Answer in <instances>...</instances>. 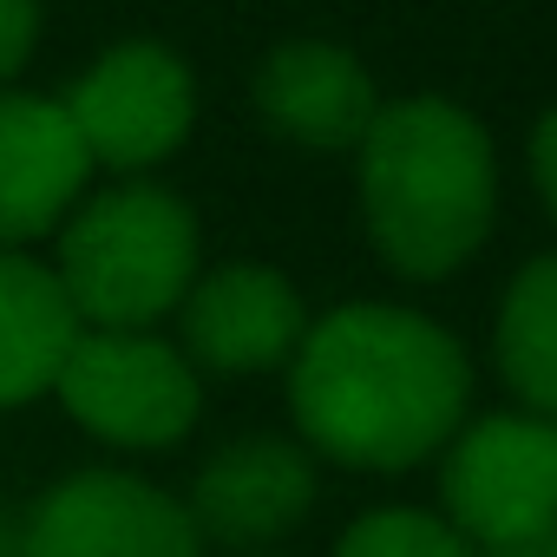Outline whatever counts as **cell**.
I'll list each match as a JSON object with an SVG mask.
<instances>
[{
	"instance_id": "6da1fadb",
	"label": "cell",
	"mask_w": 557,
	"mask_h": 557,
	"mask_svg": "<svg viewBox=\"0 0 557 557\" xmlns=\"http://www.w3.org/2000/svg\"><path fill=\"white\" fill-rule=\"evenodd\" d=\"M296 440L348 472H413L472 420V361L446 322L407 302L309 315L289 355Z\"/></svg>"
},
{
	"instance_id": "7a4b0ae2",
	"label": "cell",
	"mask_w": 557,
	"mask_h": 557,
	"mask_svg": "<svg viewBox=\"0 0 557 557\" xmlns=\"http://www.w3.org/2000/svg\"><path fill=\"white\" fill-rule=\"evenodd\" d=\"M355 197L374 256L400 283L459 275L498 223V151L453 99H387L355 145Z\"/></svg>"
},
{
	"instance_id": "3957f363",
	"label": "cell",
	"mask_w": 557,
	"mask_h": 557,
	"mask_svg": "<svg viewBox=\"0 0 557 557\" xmlns=\"http://www.w3.org/2000/svg\"><path fill=\"white\" fill-rule=\"evenodd\" d=\"M203 269L197 210L158 177L92 184L53 230V275L79 329H158Z\"/></svg>"
},
{
	"instance_id": "277c9868",
	"label": "cell",
	"mask_w": 557,
	"mask_h": 557,
	"mask_svg": "<svg viewBox=\"0 0 557 557\" xmlns=\"http://www.w3.org/2000/svg\"><path fill=\"white\" fill-rule=\"evenodd\" d=\"M47 400L112 453H171L203 413V374L158 329H79Z\"/></svg>"
},
{
	"instance_id": "5b68a950",
	"label": "cell",
	"mask_w": 557,
	"mask_h": 557,
	"mask_svg": "<svg viewBox=\"0 0 557 557\" xmlns=\"http://www.w3.org/2000/svg\"><path fill=\"white\" fill-rule=\"evenodd\" d=\"M440 518L479 557H518L557 531V420L472 413L440 453Z\"/></svg>"
},
{
	"instance_id": "8992f818",
	"label": "cell",
	"mask_w": 557,
	"mask_h": 557,
	"mask_svg": "<svg viewBox=\"0 0 557 557\" xmlns=\"http://www.w3.org/2000/svg\"><path fill=\"white\" fill-rule=\"evenodd\" d=\"M60 106L92 158V177H151L197 125V73L164 40H119L60 92Z\"/></svg>"
},
{
	"instance_id": "52a82bcc",
	"label": "cell",
	"mask_w": 557,
	"mask_h": 557,
	"mask_svg": "<svg viewBox=\"0 0 557 557\" xmlns=\"http://www.w3.org/2000/svg\"><path fill=\"white\" fill-rule=\"evenodd\" d=\"M21 557H210V550L177 492L125 466H86L34 498Z\"/></svg>"
},
{
	"instance_id": "ba28073f",
	"label": "cell",
	"mask_w": 557,
	"mask_h": 557,
	"mask_svg": "<svg viewBox=\"0 0 557 557\" xmlns=\"http://www.w3.org/2000/svg\"><path fill=\"white\" fill-rule=\"evenodd\" d=\"M315 492H322L315 453L296 433H236L197 466L184 511L203 550L216 544L230 557H249V550L283 544L315 511Z\"/></svg>"
},
{
	"instance_id": "9c48e42d",
	"label": "cell",
	"mask_w": 557,
	"mask_h": 557,
	"mask_svg": "<svg viewBox=\"0 0 557 557\" xmlns=\"http://www.w3.org/2000/svg\"><path fill=\"white\" fill-rule=\"evenodd\" d=\"M309 335V302L269 262H216L197 269L177 302V348L197 374H269L289 368Z\"/></svg>"
},
{
	"instance_id": "30bf717a",
	"label": "cell",
	"mask_w": 557,
	"mask_h": 557,
	"mask_svg": "<svg viewBox=\"0 0 557 557\" xmlns=\"http://www.w3.org/2000/svg\"><path fill=\"white\" fill-rule=\"evenodd\" d=\"M92 190V158L60 99L0 86V249H34Z\"/></svg>"
},
{
	"instance_id": "8fae6325",
	"label": "cell",
	"mask_w": 557,
	"mask_h": 557,
	"mask_svg": "<svg viewBox=\"0 0 557 557\" xmlns=\"http://www.w3.org/2000/svg\"><path fill=\"white\" fill-rule=\"evenodd\" d=\"M256 112L275 138H289L302 151H355L368 138V125L381 119V86L374 73L335 47V40H283L269 47L256 79Z\"/></svg>"
},
{
	"instance_id": "7c38bea8",
	"label": "cell",
	"mask_w": 557,
	"mask_h": 557,
	"mask_svg": "<svg viewBox=\"0 0 557 557\" xmlns=\"http://www.w3.org/2000/svg\"><path fill=\"white\" fill-rule=\"evenodd\" d=\"M73 342L79 315L53 262H40L34 249H0V413L47 400Z\"/></svg>"
},
{
	"instance_id": "4fadbf2b",
	"label": "cell",
	"mask_w": 557,
	"mask_h": 557,
	"mask_svg": "<svg viewBox=\"0 0 557 557\" xmlns=\"http://www.w3.org/2000/svg\"><path fill=\"white\" fill-rule=\"evenodd\" d=\"M492 361L524 413L557 420V249L531 256L505 283L492 322Z\"/></svg>"
},
{
	"instance_id": "5bb4252c",
	"label": "cell",
	"mask_w": 557,
	"mask_h": 557,
	"mask_svg": "<svg viewBox=\"0 0 557 557\" xmlns=\"http://www.w3.org/2000/svg\"><path fill=\"white\" fill-rule=\"evenodd\" d=\"M335 557H479L440 511H420V505H374L361 511Z\"/></svg>"
},
{
	"instance_id": "9a60e30c",
	"label": "cell",
	"mask_w": 557,
	"mask_h": 557,
	"mask_svg": "<svg viewBox=\"0 0 557 557\" xmlns=\"http://www.w3.org/2000/svg\"><path fill=\"white\" fill-rule=\"evenodd\" d=\"M34 47H40V0H0V86H14Z\"/></svg>"
},
{
	"instance_id": "2e32d148",
	"label": "cell",
	"mask_w": 557,
	"mask_h": 557,
	"mask_svg": "<svg viewBox=\"0 0 557 557\" xmlns=\"http://www.w3.org/2000/svg\"><path fill=\"white\" fill-rule=\"evenodd\" d=\"M531 184H537V197H544V210L557 216V106L537 119V132H531Z\"/></svg>"
},
{
	"instance_id": "e0dca14e",
	"label": "cell",
	"mask_w": 557,
	"mask_h": 557,
	"mask_svg": "<svg viewBox=\"0 0 557 557\" xmlns=\"http://www.w3.org/2000/svg\"><path fill=\"white\" fill-rule=\"evenodd\" d=\"M518 557H557V531H550L544 544H531V550H518Z\"/></svg>"
},
{
	"instance_id": "ac0fdd59",
	"label": "cell",
	"mask_w": 557,
	"mask_h": 557,
	"mask_svg": "<svg viewBox=\"0 0 557 557\" xmlns=\"http://www.w3.org/2000/svg\"><path fill=\"white\" fill-rule=\"evenodd\" d=\"M249 557H275V550H249Z\"/></svg>"
}]
</instances>
